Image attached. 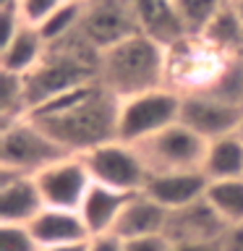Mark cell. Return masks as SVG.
<instances>
[{
  "instance_id": "ac0fdd59",
  "label": "cell",
  "mask_w": 243,
  "mask_h": 251,
  "mask_svg": "<svg viewBox=\"0 0 243 251\" xmlns=\"http://www.w3.org/2000/svg\"><path fill=\"white\" fill-rule=\"evenodd\" d=\"M131 196L133 194H123V191H115V188H110V186L92 183L81 209H78L86 227H89L92 238L115 230L118 217H121V212L125 209V204L131 201Z\"/></svg>"
},
{
  "instance_id": "ffe728a7",
  "label": "cell",
  "mask_w": 243,
  "mask_h": 251,
  "mask_svg": "<svg viewBox=\"0 0 243 251\" xmlns=\"http://www.w3.org/2000/svg\"><path fill=\"white\" fill-rule=\"evenodd\" d=\"M199 37L217 52H222L225 58H243V21L235 11L233 0H227L222 11L212 19V24Z\"/></svg>"
},
{
  "instance_id": "7c38bea8",
  "label": "cell",
  "mask_w": 243,
  "mask_h": 251,
  "mask_svg": "<svg viewBox=\"0 0 243 251\" xmlns=\"http://www.w3.org/2000/svg\"><path fill=\"white\" fill-rule=\"evenodd\" d=\"M230 225L217 215V209L207 201V196L188 207L172 209L168 215L165 235L172 243H215L225 241Z\"/></svg>"
},
{
  "instance_id": "2e32d148",
  "label": "cell",
  "mask_w": 243,
  "mask_h": 251,
  "mask_svg": "<svg viewBox=\"0 0 243 251\" xmlns=\"http://www.w3.org/2000/svg\"><path fill=\"white\" fill-rule=\"evenodd\" d=\"M31 233L42 249L68 246V243H86L92 238L89 227L78 209H52L45 207L31 220Z\"/></svg>"
},
{
  "instance_id": "e0dca14e",
  "label": "cell",
  "mask_w": 243,
  "mask_h": 251,
  "mask_svg": "<svg viewBox=\"0 0 243 251\" xmlns=\"http://www.w3.org/2000/svg\"><path fill=\"white\" fill-rule=\"evenodd\" d=\"M168 215H170V209L160 207V204L154 199H149L144 191L133 194L131 201L125 204V209L121 212V217H118L113 233L123 241L165 233V227H168Z\"/></svg>"
},
{
  "instance_id": "836d02e7",
  "label": "cell",
  "mask_w": 243,
  "mask_h": 251,
  "mask_svg": "<svg viewBox=\"0 0 243 251\" xmlns=\"http://www.w3.org/2000/svg\"><path fill=\"white\" fill-rule=\"evenodd\" d=\"M238 136L243 139V121H241V128H238Z\"/></svg>"
},
{
  "instance_id": "44dd1931",
  "label": "cell",
  "mask_w": 243,
  "mask_h": 251,
  "mask_svg": "<svg viewBox=\"0 0 243 251\" xmlns=\"http://www.w3.org/2000/svg\"><path fill=\"white\" fill-rule=\"evenodd\" d=\"M204 173H207L209 180L243 178V139L238 133L209 141L207 160H204Z\"/></svg>"
},
{
  "instance_id": "7a4b0ae2",
  "label": "cell",
  "mask_w": 243,
  "mask_h": 251,
  "mask_svg": "<svg viewBox=\"0 0 243 251\" xmlns=\"http://www.w3.org/2000/svg\"><path fill=\"white\" fill-rule=\"evenodd\" d=\"M99 58L102 52L81 34V29L60 42L47 45V52L39 60V66L24 76L29 110L71 89L99 81Z\"/></svg>"
},
{
  "instance_id": "f546056e",
  "label": "cell",
  "mask_w": 243,
  "mask_h": 251,
  "mask_svg": "<svg viewBox=\"0 0 243 251\" xmlns=\"http://www.w3.org/2000/svg\"><path fill=\"white\" fill-rule=\"evenodd\" d=\"M222 249L225 251H243V225L227 230L225 241H222Z\"/></svg>"
},
{
  "instance_id": "4dcf8cb0",
  "label": "cell",
  "mask_w": 243,
  "mask_h": 251,
  "mask_svg": "<svg viewBox=\"0 0 243 251\" xmlns=\"http://www.w3.org/2000/svg\"><path fill=\"white\" fill-rule=\"evenodd\" d=\"M172 251H225L222 241L215 243H172Z\"/></svg>"
},
{
  "instance_id": "5bb4252c",
  "label": "cell",
  "mask_w": 243,
  "mask_h": 251,
  "mask_svg": "<svg viewBox=\"0 0 243 251\" xmlns=\"http://www.w3.org/2000/svg\"><path fill=\"white\" fill-rule=\"evenodd\" d=\"M209 178L204 170H180V173H152L144 194L165 209H180L207 196Z\"/></svg>"
},
{
  "instance_id": "30bf717a",
  "label": "cell",
  "mask_w": 243,
  "mask_h": 251,
  "mask_svg": "<svg viewBox=\"0 0 243 251\" xmlns=\"http://www.w3.org/2000/svg\"><path fill=\"white\" fill-rule=\"evenodd\" d=\"M243 121V107L215 97L209 92H188L180 105V123L204 141H217L230 133H238Z\"/></svg>"
},
{
  "instance_id": "ba28073f",
  "label": "cell",
  "mask_w": 243,
  "mask_h": 251,
  "mask_svg": "<svg viewBox=\"0 0 243 251\" xmlns=\"http://www.w3.org/2000/svg\"><path fill=\"white\" fill-rule=\"evenodd\" d=\"M136 147L141 149L152 173H180V170H204L209 141H204L199 133L186 128L183 123H175Z\"/></svg>"
},
{
  "instance_id": "52a82bcc",
  "label": "cell",
  "mask_w": 243,
  "mask_h": 251,
  "mask_svg": "<svg viewBox=\"0 0 243 251\" xmlns=\"http://www.w3.org/2000/svg\"><path fill=\"white\" fill-rule=\"evenodd\" d=\"M227 60L233 58H225L201 37H186L168 50V86L180 94L207 92Z\"/></svg>"
},
{
  "instance_id": "1f68e13d",
  "label": "cell",
  "mask_w": 243,
  "mask_h": 251,
  "mask_svg": "<svg viewBox=\"0 0 243 251\" xmlns=\"http://www.w3.org/2000/svg\"><path fill=\"white\" fill-rule=\"evenodd\" d=\"M42 251H89V241L86 243H68V246H52V249H42Z\"/></svg>"
},
{
  "instance_id": "3957f363",
  "label": "cell",
  "mask_w": 243,
  "mask_h": 251,
  "mask_svg": "<svg viewBox=\"0 0 243 251\" xmlns=\"http://www.w3.org/2000/svg\"><path fill=\"white\" fill-rule=\"evenodd\" d=\"M99 84L118 100L168 86V50L144 34L123 39L102 50Z\"/></svg>"
},
{
  "instance_id": "9c48e42d",
  "label": "cell",
  "mask_w": 243,
  "mask_h": 251,
  "mask_svg": "<svg viewBox=\"0 0 243 251\" xmlns=\"http://www.w3.org/2000/svg\"><path fill=\"white\" fill-rule=\"evenodd\" d=\"M81 34L99 52L128 37H136V0H86Z\"/></svg>"
},
{
  "instance_id": "7402d4cb",
  "label": "cell",
  "mask_w": 243,
  "mask_h": 251,
  "mask_svg": "<svg viewBox=\"0 0 243 251\" xmlns=\"http://www.w3.org/2000/svg\"><path fill=\"white\" fill-rule=\"evenodd\" d=\"M207 201L230 227L243 225V178L209 180Z\"/></svg>"
},
{
  "instance_id": "5b68a950",
  "label": "cell",
  "mask_w": 243,
  "mask_h": 251,
  "mask_svg": "<svg viewBox=\"0 0 243 251\" xmlns=\"http://www.w3.org/2000/svg\"><path fill=\"white\" fill-rule=\"evenodd\" d=\"M180 105H183V94L170 86H160V89L121 100L118 139L136 147L157 136L160 131L180 123Z\"/></svg>"
},
{
  "instance_id": "8fae6325",
  "label": "cell",
  "mask_w": 243,
  "mask_h": 251,
  "mask_svg": "<svg viewBox=\"0 0 243 251\" xmlns=\"http://www.w3.org/2000/svg\"><path fill=\"white\" fill-rule=\"evenodd\" d=\"M34 180L39 194H42L45 207L52 209H81L86 194L94 183L78 154H71L66 160L45 168L34 176Z\"/></svg>"
},
{
  "instance_id": "4316f807",
  "label": "cell",
  "mask_w": 243,
  "mask_h": 251,
  "mask_svg": "<svg viewBox=\"0 0 243 251\" xmlns=\"http://www.w3.org/2000/svg\"><path fill=\"white\" fill-rule=\"evenodd\" d=\"M63 3H66V0H19V11H21L24 24L39 29Z\"/></svg>"
},
{
  "instance_id": "484cf974",
  "label": "cell",
  "mask_w": 243,
  "mask_h": 251,
  "mask_svg": "<svg viewBox=\"0 0 243 251\" xmlns=\"http://www.w3.org/2000/svg\"><path fill=\"white\" fill-rule=\"evenodd\" d=\"M0 251H42L29 225H0Z\"/></svg>"
},
{
  "instance_id": "277c9868",
  "label": "cell",
  "mask_w": 243,
  "mask_h": 251,
  "mask_svg": "<svg viewBox=\"0 0 243 251\" xmlns=\"http://www.w3.org/2000/svg\"><path fill=\"white\" fill-rule=\"evenodd\" d=\"M66 157H71L68 149L45 133L31 118L0 123V168L37 176Z\"/></svg>"
},
{
  "instance_id": "d6986e66",
  "label": "cell",
  "mask_w": 243,
  "mask_h": 251,
  "mask_svg": "<svg viewBox=\"0 0 243 251\" xmlns=\"http://www.w3.org/2000/svg\"><path fill=\"white\" fill-rule=\"evenodd\" d=\"M47 52V42L42 37V31L37 26L24 24L8 45L0 47V71L3 74H16V76H26L31 74L39 60Z\"/></svg>"
},
{
  "instance_id": "6da1fadb",
  "label": "cell",
  "mask_w": 243,
  "mask_h": 251,
  "mask_svg": "<svg viewBox=\"0 0 243 251\" xmlns=\"http://www.w3.org/2000/svg\"><path fill=\"white\" fill-rule=\"evenodd\" d=\"M118 115L121 100L94 81L42 102L29 110L26 118H31L71 154H84L118 139Z\"/></svg>"
},
{
  "instance_id": "f1b7e54d",
  "label": "cell",
  "mask_w": 243,
  "mask_h": 251,
  "mask_svg": "<svg viewBox=\"0 0 243 251\" xmlns=\"http://www.w3.org/2000/svg\"><path fill=\"white\" fill-rule=\"evenodd\" d=\"M89 251H125V241L118 238L115 233L94 235V238H89Z\"/></svg>"
},
{
  "instance_id": "e575fe53",
  "label": "cell",
  "mask_w": 243,
  "mask_h": 251,
  "mask_svg": "<svg viewBox=\"0 0 243 251\" xmlns=\"http://www.w3.org/2000/svg\"><path fill=\"white\" fill-rule=\"evenodd\" d=\"M73 3H86V0H73Z\"/></svg>"
},
{
  "instance_id": "cb8c5ba5",
  "label": "cell",
  "mask_w": 243,
  "mask_h": 251,
  "mask_svg": "<svg viewBox=\"0 0 243 251\" xmlns=\"http://www.w3.org/2000/svg\"><path fill=\"white\" fill-rule=\"evenodd\" d=\"M26 113H29V105H26L24 76L0 71V123L26 118Z\"/></svg>"
},
{
  "instance_id": "9a60e30c",
  "label": "cell",
  "mask_w": 243,
  "mask_h": 251,
  "mask_svg": "<svg viewBox=\"0 0 243 251\" xmlns=\"http://www.w3.org/2000/svg\"><path fill=\"white\" fill-rule=\"evenodd\" d=\"M136 21L139 34L162 45L165 50H170L180 39L191 37L175 0H136Z\"/></svg>"
},
{
  "instance_id": "83f0119b",
  "label": "cell",
  "mask_w": 243,
  "mask_h": 251,
  "mask_svg": "<svg viewBox=\"0 0 243 251\" xmlns=\"http://www.w3.org/2000/svg\"><path fill=\"white\" fill-rule=\"evenodd\" d=\"M125 251H172V241L165 233L144 235V238L125 241Z\"/></svg>"
},
{
  "instance_id": "8992f818",
  "label": "cell",
  "mask_w": 243,
  "mask_h": 251,
  "mask_svg": "<svg viewBox=\"0 0 243 251\" xmlns=\"http://www.w3.org/2000/svg\"><path fill=\"white\" fill-rule=\"evenodd\" d=\"M78 157L84 160L94 183L110 186L123 194H141L149 183V176H152L141 149L125 144L121 139L94 147Z\"/></svg>"
},
{
  "instance_id": "d6a6232c",
  "label": "cell",
  "mask_w": 243,
  "mask_h": 251,
  "mask_svg": "<svg viewBox=\"0 0 243 251\" xmlns=\"http://www.w3.org/2000/svg\"><path fill=\"white\" fill-rule=\"evenodd\" d=\"M233 3H235V11H238L241 21H243V0H233Z\"/></svg>"
},
{
  "instance_id": "4fadbf2b",
  "label": "cell",
  "mask_w": 243,
  "mask_h": 251,
  "mask_svg": "<svg viewBox=\"0 0 243 251\" xmlns=\"http://www.w3.org/2000/svg\"><path fill=\"white\" fill-rule=\"evenodd\" d=\"M45 209L34 176L0 168V225H31Z\"/></svg>"
},
{
  "instance_id": "603a6c76",
  "label": "cell",
  "mask_w": 243,
  "mask_h": 251,
  "mask_svg": "<svg viewBox=\"0 0 243 251\" xmlns=\"http://www.w3.org/2000/svg\"><path fill=\"white\" fill-rule=\"evenodd\" d=\"M81 19H84V3L66 0V3L39 26V31H42L45 42L52 45V42H60V39H66V37L73 34V31L81 29Z\"/></svg>"
},
{
  "instance_id": "d4e9b609",
  "label": "cell",
  "mask_w": 243,
  "mask_h": 251,
  "mask_svg": "<svg viewBox=\"0 0 243 251\" xmlns=\"http://www.w3.org/2000/svg\"><path fill=\"white\" fill-rule=\"evenodd\" d=\"M227 0H175L180 16L186 21V29L191 37L204 34V29L212 24V19L222 11Z\"/></svg>"
}]
</instances>
